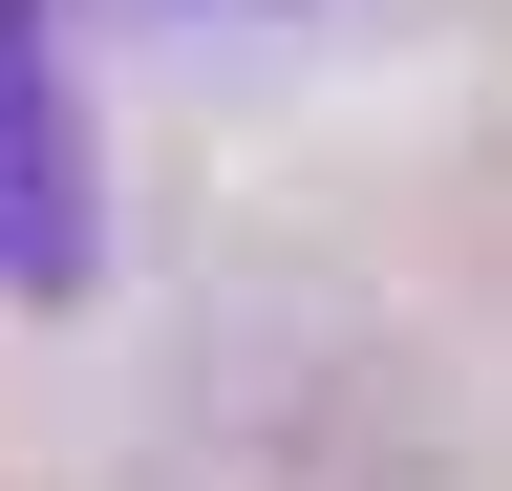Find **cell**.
<instances>
[{
  "mask_svg": "<svg viewBox=\"0 0 512 491\" xmlns=\"http://www.w3.org/2000/svg\"><path fill=\"white\" fill-rule=\"evenodd\" d=\"M107 193H86V107H64V0H0V299H86Z\"/></svg>",
  "mask_w": 512,
  "mask_h": 491,
  "instance_id": "cell-1",
  "label": "cell"
}]
</instances>
